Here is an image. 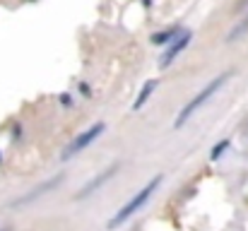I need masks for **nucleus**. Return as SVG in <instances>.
I'll use <instances>...</instances> for the list:
<instances>
[{
	"mask_svg": "<svg viewBox=\"0 0 248 231\" xmlns=\"http://www.w3.org/2000/svg\"><path fill=\"white\" fill-rule=\"evenodd\" d=\"M162 181H164V178H162V173H159V176H155V178H152V181L142 188V190H138V193H135V195H133V198H130V200H128V202H125V205H123V207L113 215V217H111L108 229H118V227H121L123 222H128L135 212H140V210L147 205V200L155 195V190L162 185Z\"/></svg>",
	"mask_w": 248,
	"mask_h": 231,
	"instance_id": "obj_2",
	"label": "nucleus"
},
{
	"mask_svg": "<svg viewBox=\"0 0 248 231\" xmlns=\"http://www.w3.org/2000/svg\"><path fill=\"white\" fill-rule=\"evenodd\" d=\"M157 87H159V79H147V82L142 84V89H140V94H138V99L133 101L130 108H133V111H140V108L147 104V99L152 96V92H155Z\"/></svg>",
	"mask_w": 248,
	"mask_h": 231,
	"instance_id": "obj_6",
	"label": "nucleus"
},
{
	"mask_svg": "<svg viewBox=\"0 0 248 231\" xmlns=\"http://www.w3.org/2000/svg\"><path fill=\"white\" fill-rule=\"evenodd\" d=\"M116 171H118V166H111V169H108V171H104L101 176H94V178H92L87 185H82V188H80V193H78L75 198H78V200H80V198H89V195H92V193H96V190H99V188H101L106 181H111Z\"/></svg>",
	"mask_w": 248,
	"mask_h": 231,
	"instance_id": "obj_5",
	"label": "nucleus"
},
{
	"mask_svg": "<svg viewBox=\"0 0 248 231\" xmlns=\"http://www.w3.org/2000/svg\"><path fill=\"white\" fill-rule=\"evenodd\" d=\"M227 147H229V140H222L219 145H215V147H212V152H210V156H212V159H219V156H222V152H224Z\"/></svg>",
	"mask_w": 248,
	"mask_h": 231,
	"instance_id": "obj_10",
	"label": "nucleus"
},
{
	"mask_svg": "<svg viewBox=\"0 0 248 231\" xmlns=\"http://www.w3.org/2000/svg\"><path fill=\"white\" fill-rule=\"evenodd\" d=\"M190 41H193V31H188V29L181 31L178 39L171 41V46H169V51H166V56H164V61H162V68H169V65H171V63H173V61H176V58L190 46Z\"/></svg>",
	"mask_w": 248,
	"mask_h": 231,
	"instance_id": "obj_4",
	"label": "nucleus"
},
{
	"mask_svg": "<svg viewBox=\"0 0 248 231\" xmlns=\"http://www.w3.org/2000/svg\"><path fill=\"white\" fill-rule=\"evenodd\" d=\"M241 5H248V0H244V2H241Z\"/></svg>",
	"mask_w": 248,
	"mask_h": 231,
	"instance_id": "obj_11",
	"label": "nucleus"
},
{
	"mask_svg": "<svg viewBox=\"0 0 248 231\" xmlns=\"http://www.w3.org/2000/svg\"><path fill=\"white\" fill-rule=\"evenodd\" d=\"M104 130H106V125H104V123H94L92 128H87L84 133H80V135H78L68 147H65V152L61 154V156H63V159H73L75 154H80L82 150H87V147H89V145H92V142H94Z\"/></svg>",
	"mask_w": 248,
	"mask_h": 231,
	"instance_id": "obj_3",
	"label": "nucleus"
},
{
	"mask_svg": "<svg viewBox=\"0 0 248 231\" xmlns=\"http://www.w3.org/2000/svg\"><path fill=\"white\" fill-rule=\"evenodd\" d=\"M178 39V29H169L162 34H155L152 36V44H169V41H176Z\"/></svg>",
	"mask_w": 248,
	"mask_h": 231,
	"instance_id": "obj_8",
	"label": "nucleus"
},
{
	"mask_svg": "<svg viewBox=\"0 0 248 231\" xmlns=\"http://www.w3.org/2000/svg\"><path fill=\"white\" fill-rule=\"evenodd\" d=\"M58 183H61V176H56V178H51V181H46V183H44V185H39V188H36V190H34L31 195H27V198H22V200H17L15 205H27V202H31V200H36L39 195H44L46 190H51V188H56Z\"/></svg>",
	"mask_w": 248,
	"mask_h": 231,
	"instance_id": "obj_7",
	"label": "nucleus"
},
{
	"mask_svg": "<svg viewBox=\"0 0 248 231\" xmlns=\"http://www.w3.org/2000/svg\"><path fill=\"white\" fill-rule=\"evenodd\" d=\"M229 77H232V73H222V75H217L215 79H210V82H207V84H205V87H202V89H200V92H198V94H195V96L181 108L178 118L173 121V128L186 125V123H188V121H190V118H193V116H195V113H198V111H200L212 96H217V92L229 82Z\"/></svg>",
	"mask_w": 248,
	"mask_h": 231,
	"instance_id": "obj_1",
	"label": "nucleus"
},
{
	"mask_svg": "<svg viewBox=\"0 0 248 231\" xmlns=\"http://www.w3.org/2000/svg\"><path fill=\"white\" fill-rule=\"evenodd\" d=\"M246 31H248V15H246V19H241V22H239V24H236V27L229 31L227 41H236V39H239V36H244Z\"/></svg>",
	"mask_w": 248,
	"mask_h": 231,
	"instance_id": "obj_9",
	"label": "nucleus"
}]
</instances>
